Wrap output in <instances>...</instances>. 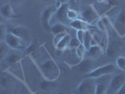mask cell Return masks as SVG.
Segmentation results:
<instances>
[{"instance_id": "cell-1", "label": "cell", "mask_w": 125, "mask_h": 94, "mask_svg": "<svg viewBox=\"0 0 125 94\" xmlns=\"http://www.w3.org/2000/svg\"><path fill=\"white\" fill-rule=\"evenodd\" d=\"M40 69L42 75L45 77V79L51 80V81H56L60 73L58 66L56 65L54 59L45 60L40 65Z\"/></svg>"}, {"instance_id": "cell-2", "label": "cell", "mask_w": 125, "mask_h": 94, "mask_svg": "<svg viewBox=\"0 0 125 94\" xmlns=\"http://www.w3.org/2000/svg\"><path fill=\"white\" fill-rule=\"evenodd\" d=\"M4 41L6 42L7 43H8V45L11 49L17 51L25 50L28 47V45L30 44L29 42H26L25 41L22 40L21 38L17 37V36L13 35V34L10 33V32H8V34L6 35Z\"/></svg>"}, {"instance_id": "cell-3", "label": "cell", "mask_w": 125, "mask_h": 94, "mask_svg": "<svg viewBox=\"0 0 125 94\" xmlns=\"http://www.w3.org/2000/svg\"><path fill=\"white\" fill-rule=\"evenodd\" d=\"M56 7L50 6L44 8L42 11V15H41V23H42V25L43 27V29L47 32H51V27H52V25H51V21L53 19V16L56 12Z\"/></svg>"}, {"instance_id": "cell-4", "label": "cell", "mask_w": 125, "mask_h": 94, "mask_svg": "<svg viewBox=\"0 0 125 94\" xmlns=\"http://www.w3.org/2000/svg\"><path fill=\"white\" fill-rule=\"evenodd\" d=\"M80 18L88 24H93L99 20V13L93 5H84L80 11Z\"/></svg>"}, {"instance_id": "cell-5", "label": "cell", "mask_w": 125, "mask_h": 94, "mask_svg": "<svg viewBox=\"0 0 125 94\" xmlns=\"http://www.w3.org/2000/svg\"><path fill=\"white\" fill-rule=\"evenodd\" d=\"M96 80L95 78L85 77L82 80L76 88L77 94H95L96 88Z\"/></svg>"}, {"instance_id": "cell-6", "label": "cell", "mask_w": 125, "mask_h": 94, "mask_svg": "<svg viewBox=\"0 0 125 94\" xmlns=\"http://www.w3.org/2000/svg\"><path fill=\"white\" fill-rule=\"evenodd\" d=\"M115 72H116V66L114 64H106V65H104L101 67H97L90 73L85 75L84 77H90V78L98 79V78L105 76V75L112 74Z\"/></svg>"}, {"instance_id": "cell-7", "label": "cell", "mask_w": 125, "mask_h": 94, "mask_svg": "<svg viewBox=\"0 0 125 94\" xmlns=\"http://www.w3.org/2000/svg\"><path fill=\"white\" fill-rule=\"evenodd\" d=\"M125 84V75L124 74H116L111 77L109 86L107 88L106 94H117L120 90V88Z\"/></svg>"}, {"instance_id": "cell-8", "label": "cell", "mask_w": 125, "mask_h": 94, "mask_svg": "<svg viewBox=\"0 0 125 94\" xmlns=\"http://www.w3.org/2000/svg\"><path fill=\"white\" fill-rule=\"evenodd\" d=\"M8 32L21 38L22 40L25 41L26 42L30 43L31 32L27 27L23 26V25H10V26H8Z\"/></svg>"}, {"instance_id": "cell-9", "label": "cell", "mask_w": 125, "mask_h": 94, "mask_svg": "<svg viewBox=\"0 0 125 94\" xmlns=\"http://www.w3.org/2000/svg\"><path fill=\"white\" fill-rule=\"evenodd\" d=\"M56 12L53 16L52 21H56V23H62L64 25L68 24V10H70V3L61 4L58 7H56ZM51 21V22H52Z\"/></svg>"}, {"instance_id": "cell-10", "label": "cell", "mask_w": 125, "mask_h": 94, "mask_svg": "<svg viewBox=\"0 0 125 94\" xmlns=\"http://www.w3.org/2000/svg\"><path fill=\"white\" fill-rule=\"evenodd\" d=\"M73 69L80 72L83 74L87 75L90 73L93 70L96 69V67H95V63L93 62V59L87 57V58L82 59L81 61H79L76 65L73 66Z\"/></svg>"}, {"instance_id": "cell-11", "label": "cell", "mask_w": 125, "mask_h": 94, "mask_svg": "<svg viewBox=\"0 0 125 94\" xmlns=\"http://www.w3.org/2000/svg\"><path fill=\"white\" fill-rule=\"evenodd\" d=\"M110 79L111 78H109V75H105V76L98 78L96 80L95 94H106Z\"/></svg>"}, {"instance_id": "cell-12", "label": "cell", "mask_w": 125, "mask_h": 94, "mask_svg": "<svg viewBox=\"0 0 125 94\" xmlns=\"http://www.w3.org/2000/svg\"><path fill=\"white\" fill-rule=\"evenodd\" d=\"M115 28L119 36L124 37L125 36V10H123L117 17L116 23H115Z\"/></svg>"}, {"instance_id": "cell-13", "label": "cell", "mask_w": 125, "mask_h": 94, "mask_svg": "<svg viewBox=\"0 0 125 94\" xmlns=\"http://www.w3.org/2000/svg\"><path fill=\"white\" fill-rule=\"evenodd\" d=\"M0 13H1L3 18L8 19V20L18 17V15H16L13 11V8L11 3H6V4L2 5L1 8H0Z\"/></svg>"}, {"instance_id": "cell-14", "label": "cell", "mask_w": 125, "mask_h": 94, "mask_svg": "<svg viewBox=\"0 0 125 94\" xmlns=\"http://www.w3.org/2000/svg\"><path fill=\"white\" fill-rule=\"evenodd\" d=\"M104 52V49L102 45H93L87 50L86 56L90 59H96Z\"/></svg>"}, {"instance_id": "cell-15", "label": "cell", "mask_w": 125, "mask_h": 94, "mask_svg": "<svg viewBox=\"0 0 125 94\" xmlns=\"http://www.w3.org/2000/svg\"><path fill=\"white\" fill-rule=\"evenodd\" d=\"M70 26L72 28H73L75 30H84V31H87L89 30V27L90 25L87 23L86 21L82 20V19H77L75 21H73L70 23Z\"/></svg>"}, {"instance_id": "cell-16", "label": "cell", "mask_w": 125, "mask_h": 94, "mask_svg": "<svg viewBox=\"0 0 125 94\" xmlns=\"http://www.w3.org/2000/svg\"><path fill=\"white\" fill-rule=\"evenodd\" d=\"M72 40V37L69 33H67L64 37L62 38V40L58 42V44L56 46V49L57 51V53H62L64 50H66L67 48H69L70 42Z\"/></svg>"}, {"instance_id": "cell-17", "label": "cell", "mask_w": 125, "mask_h": 94, "mask_svg": "<svg viewBox=\"0 0 125 94\" xmlns=\"http://www.w3.org/2000/svg\"><path fill=\"white\" fill-rule=\"evenodd\" d=\"M57 85H56V81H51V80H47V79H44L40 83V88L42 90L46 91V92H51V91H54L56 88Z\"/></svg>"}, {"instance_id": "cell-18", "label": "cell", "mask_w": 125, "mask_h": 94, "mask_svg": "<svg viewBox=\"0 0 125 94\" xmlns=\"http://www.w3.org/2000/svg\"><path fill=\"white\" fill-rule=\"evenodd\" d=\"M121 51V45H119L117 42H114L113 44H110L106 49V55L109 57H113V56L119 55Z\"/></svg>"}, {"instance_id": "cell-19", "label": "cell", "mask_w": 125, "mask_h": 94, "mask_svg": "<svg viewBox=\"0 0 125 94\" xmlns=\"http://www.w3.org/2000/svg\"><path fill=\"white\" fill-rule=\"evenodd\" d=\"M22 58H23V55H21V54L10 53L9 56H7L5 59H6L7 64H8L9 66H12V65H15L17 62H19Z\"/></svg>"}, {"instance_id": "cell-20", "label": "cell", "mask_w": 125, "mask_h": 94, "mask_svg": "<svg viewBox=\"0 0 125 94\" xmlns=\"http://www.w3.org/2000/svg\"><path fill=\"white\" fill-rule=\"evenodd\" d=\"M67 30H68L67 25L62 24V23H55L52 25V27H51V33L54 36L56 34L62 33V32H67Z\"/></svg>"}, {"instance_id": "cell-21", "label": "cell", "mask_w": 125, "mask_h": 94, "mask_svg": "<svg viewBox=\"0 0 125 94\" xmlns=\"http://www.w3.org/2000/svg\"><path fill=\"white\" fill-rule=\"evenodd\" d=\"M10 49L11 48L8 45V43L5 41H1V42H0V60L1 61H4L5 58L9 56Z\"/></svg>"}, {"instance_id": "cell-22", "label": "cell", "mask_w": 125, "mask_h": 94, "mask_svg": "<svg viewBox=\"0 0 125 94\" xmlns=\"http://www.w3.org/2000/svg\"><path fill=\"white\" fill-rule=\"evenodd\" d=\"M92 31L90 30H87L86 31V36H85V40H84V43L83 45L86 47V49L88 50L91 47V42H92Z\"/></svg>"}, {"instance_id": "cell-23", "label": "cell", "mask_w": 125, "mask_h": 94, "mask_svg": "<svg viewBox=\"0 0 125 94\" xmlns=\"http://www.w3.org/2000/svg\"><path fill=\"white\" fill-rule=\"evenodd\" d=\"M86 53H87V49H86V47L81 44L76 50H75V54L77 55L78 56V58H79V61H81L82 59H84L85 58V56H86Z\"/></svg>"}, {"instance_id": "cell-24", "label": "cell", "mask_w": 125, "mask_h": 94, "mask_svg": "<svg viewBox=\"0 0 125 94\" xmlns=\"http://www.w3.org/2000/svg\"><path fill=\"white\" fill-rule=\"evenodd\" d=\"M67 16H68V20H70L71 22L75 21L77 19H81L80 18V13L78 12V11H76V10H72V9H70L69 10H68Z\"/></svg>"}, {"instance_id": "cell-25", "label": "cell", "mask_w": 125, "mask_h": 94, "mask_svg": "<svg viewBox=\"0 0 125 94\" xmlns=\"http://www.w3.org/2000/svg\"><path fill=\"white\" fill-rule=\"evenodd\" d=\"M81 44L82 43L80 42V41H79L77 38H72V40H71V42H70L69 48H68V49H72V50L75 51Z\"/></svg>"}, {"instance_id": "cell-26", "label": "cell", "mask_w": 125, "mask_h": 94, "mask_svg": "<svg viewBox=\"0 0 125 94\" xmlns=\"http://www.w3.org/2000/svg\"><path fill=\"white\" fill-rule=\"evenodd\" d=\"M116 64H117V67L119 69L125 72V56H118L116 59Z\"/></svg>"}, {"instance_id": "cell-27", "label": "cell", "mask_w": 125, "mask_h": 94, "mask_svg": "<svg viewBox=\"0 0 125 94\" xmlns=\"http://www.w3.org/2000/svg\"><path fill=\"white\" fill-rule=\"evenodd\" d=\"M10 83V77H9L8 75H4V73L2 74L1 78H0V85L2 88H7Z\"/></svg>"}, {"instance_id": "cell-28", "label": "cell", "mask_w": 125, "mask_h": 94, "mask_svg": "<svg viewBox=\"0 0 125 94\" xmlns=\"http://www.w3.org/2000/svg\"><path fill=\"white\" fill-rule=\"evenodd\" d=\"M67 34V32H62V33H59V34H56L54 36V39H53V43L55 45V47H56V45L58 44V42L62 40V38L65 36Z\"/></svg>"}, {"instance_id": "cell-29", "label": "cell", "mask_w": 125, "mask_h": 94, "mask_svg": "<svg viewBox=\"0 0 125 94\" xmlns=\"http://www.w3.org/2000/svg\"><path fill=\"white\" fill-rule=\"evenodd\" d=\"M92 37H93V40L97 42V43L101 45L102 42H103V38L101 36L99 33H97L96 31H92Z\"/></svg>"}, {"instance_id": "cell-30", "label": "cell", "mask_w": 125, "mask_h": 94, "mask_svg": "<svg viewBox=\"0 0 125 94\" xmlns=\"http://www.w3.org/2000/svg\"><path fill=\"white\" fill-rule=\"evenodd\" d=\"M85 36H86V31H84V30H77V32H76V38L80 41V42L82 44L84 43Z\"/></svg>"}, {"instance_id": "cell-31", "label": "cell", "mask_w": 125, "mask_h": 94, "mask_svg": "<svg viewBox=\"0 0 125 94\" xmlns=\"http://www.w3.org/2000/svg\"><path fill=\"white\" fill-rule=\"evenodd\" d=\"M1 41H4L5 40V37L6 35L8 34V26L4 25V24H1Z\"/></svg>"}, {"instance_id": "cell-32", "label": "cell", "mask_w": 125, "mask_h": 94, "mask_svg": "<svg viewBox=\"0 0 125 94\" xmlns=\"http://www.w3.org/2000/svg\"><path fill=\"white\" fill-rule=\"evenodd\" d=\"M36 49V47H35V44L34 43H30L28 45V47L25 49V53L26 54H29V53H32L33 51Z\"/></svg>"}, {"instance_id": "cell-33", "label": "cell", "mask_w": 125, "mask_h": 94, "mask_svg": "<svg viewBox=\"0 0 125 94\" xmlns=\"http://www.w3.org/2000/svg\"><path fill=\"white\" fill-rule=\"evenodd\" d=\"M83 5H93L96 2H98V0H81Z\"/></svg>"}, {"instance_id": "cell-34", "label": "cell", "mask_w": 125, "mask_h": 94, "mask_svg": "<svg viewBox=\"0 0 125 94\" xmlns=\"http://www.w3.org/2000/svg\"><path fill=\"white\" fill-rule=\"evenodd\" d=\"M42 3H46V4H55L56 3V0H38Z\"/></svg>"}, {"instance_id": "cell-35", "label": "cell", "mask_w": 125, "mask_h": 94, "mask_svg": "<svg viewBox=\"0 0 125 94\" xmlns=\"http://www.w3.org/2000/svg\"><path fill=\"white\" fill-rule=\"evenodd\" d=\"M24 2V0H11V4L15 5V6H19Z\"/></svg>"}, {"instance_id": "cell-36", "label": "cell", "mask_w": 125, "mask_h": 94, "mask_svg": "<svg viewBox=\"0 0 125 94\" xmlns=\"http://www.w3.org/2000/svg\"><path fill=\"white\" fill-rule=\"evenodd\" d=\"M70 0H56V2H58L57 3V7L59 6V5H61V4H65V3H69Z\"/></svg>"}, {"instance_id": "cell-37", "label": "cell", "mask_w": 125, "mask_h": 94, "mask_svg": "<svg viewBox=\"0 0 125 94\" xmlns=\"http://www.w3.org/2000/svg\"><path fill=\"white\" fill-rule=\"evenodd\" d=\"M117 94H125V84H124V86L120 88V90H119Z\"/></svg>"}, {"instance_id": "cell-38", "label": "cell", "mask_w": 125, "mask_h": 94, "mask_svg": "<svg viewBox=\"0 0 125 94\" xmlns=\"http://www.w3.org/2000/svg\"><path fill=\"white\" fill-rule=\"evenodd\" d=\"M56 94H67L66 92H64V91H58Z\"/></svg>"}, {"instance_id": "cell-39", "label": "cell", "mask_w": 125, "mask_h": 94, "mask_svg": "<svg viewBox=\"0 0 125 94\" xmlns=\"http://www.w3.org/2000/svg\"><path fill=\"white\" fill-rule=\"evenodd\" d=\"M105 0H98V2H100V3H103V2H104Z\"/></svg>"}, {"instance_id": "cell-40", "label": "cell", "mask_w": 125, "mask_h": 94, "mask_svg": "<svg viewBox=\"0 0 125 94\" xmlns=\"http://www.w3.org/2000/svg\"><path fill=\"white\" fill-rule=\"evenodd\" d=\"M25 94H32V93H31V92H28V91H26V93H25Z\"/></svg>"}]
</instances>
